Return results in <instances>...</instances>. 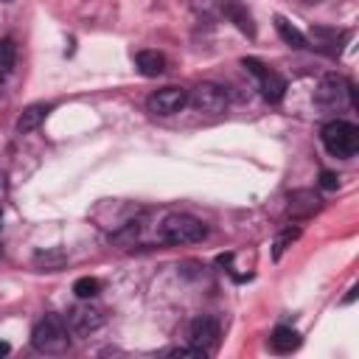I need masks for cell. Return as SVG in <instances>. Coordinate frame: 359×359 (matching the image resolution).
<instances>
[{"label": "cell", "instance_id": "cell-12", "mask_svg": "<svg viewBox=\"0 0 359 359\" xmlns=\"http://www.w3.org/2000/svg\"><path fill=\"white\" fill-rule=\"evenodd\" d=\"M135 65L146 79H154V76H160L165 70V56L157 53V50H137L135 53Z\"/></svg>", "mask_w": 359, "mask_h": 359}, {"label": "cell", "instance_id": "cell-8", "mask_svg": "<svg viewBox=\"0 0 359 359\" xmlns=\"http://www.w3.org/2000/svg\"><path fill=\"white\" fill-rule=\"evenodd\" d=\"M219 334H222V331H219V320L202 314V317H196V320L188 325V345L202 348L205 353H210V351L219 345Z\"/></svg>", "mask_w": 359, "mask_h": 359}, {"label": "cell", "instance_id": "cell-17", "mask_svg": "<svg viewBox=\"0 0 359 359\" xmlns=\"http://www.w3.org/2000/svg\"><path fill=\"white\" fill-rule=\"evenodd\" d=\"M73 292H76L79 300H93V297L101 292V280H98V278H79V280L73 283Z\"/></svg>", "mask_w": 359, "mask_h": 359}, {"label": "cell", "instance_id": "cell-22", "mask_svg": "<svg viewBox=\"0 0 359 359\" xmlns=\"http://www.w3.org/2000/svg\"><path fill=\"white\" fill-rule=\"evenodd\" d=\"M6 194H8V177H6V171L0 168V202L6 199Z\"/></svg>", "mask_w": 359, "mask_h": 359}, {"label": "cell", "instance_id": "cell-4", "mask_svg": "<svg viewBox=\"0 0 359 359\" xmlns=\"http://www.w3.org/2000/svg\"><path fill=\"white\" fill-rule=\"evenodd\" d=\"M314 101H317V107H323V109H345V107H353V84L351 81H345L342 76H325L320 84H317V90H314Z\"/></svg>", "mask_w": 359, "mask_h": 359}, {"label": "cell", "instance_id": "cell-2", "mask_svg": "<svg viewBox=\"0 0 359 359\" xmlns=\"http://www.w3.org/2000/svg\"><path fill=\"white\" fill-rule=\"evenodd\" d=\"M320 140L325 146V151L331 157H339V160H348L356 154L359 149V129L351 123V121H328L323 129H320Z\"/></svg>", "mask_w": 359, "mask_h": 359}, {"label": "cell", "instance_id": "cell-11", "mask_svg": "<svg viewBox=\"0 0 359 359\" xmlns=\"http://www.w3.org/2000/svg\"><path fill=\"white\" fill-rule=\"evenodd\" d=\"M48 112H50V104H31V107H25L20 112V118H17V132L20 135H28V132L39 129L42 121L48 118Z\"/></svg>", "mask_w": 359, "mask_h": 359}, {"label": "cell", "instance_id": "cell-1", "mask_svg": "<svg viewBox=\"0 0 359 359\" xmlns=\"http://www.w3.org/2000/svg\"><path fill=\"white\" fill-rule=\"evenodd\" d=\"M31 345L39 353L48 356H59L70 348V328L65 314H45L36 320V325L31 328Z\"/></svg>", "mask_w": 359, "mask_h": 359}, {"label": "cell", "instance_id": "cell-5", "mask_svg": "<svg viewBox=\"0 0 359 359\" xmlns=\"http://www.w3.org/2000/svg\"><path fill=\"white\" fill-rule=\"evenodd\" d=\"M188 104H191L196 112H208V115L224 112V107H227V90H224L222 84L202 81V84H196V87L188 93Z\"/></svg>", "mask_w": 359, "mask_h": 359}, {"label": "cell", "instance_id": "cell-13", "mask_svg": "<svg viewBox=\"0 0 359 359\" xmlns=\"http://www.w3.org/2000/svg\"><path fill=\"white\" fill-rule=\"evenodd\" d=\"M258 87H261V95H264L269 104H278V101L286 95V81H283L275 70H269V67H266V73L258 79Z\"/></svg>", "mask_w": 359, "mask_h": 359}, {"label": "cell", "instance_id": "cell-15", "mask_svg": "<svg viewBox=\"0 0 359 359\" xmlns=\"http://www.w3.org/2000/svg\"><path fill=\"white\" fill-rule=\"evenodd\" d=\"M34 264L39 266V269H62L65 264H67V252L65 250H59V247H53V250H39L36 255H34Z\"/></svg>", "mask_w": 359, "mask_h": 359}, {"label": "cell", "instance_id": "cell-23", "mask_svg": "<svg viewBox=\"0 0 359 359\" xmlns=\"http://www.w3.org/2000/svg\"><path fill=\"white\" fill-rule=\"evenodd\" d=\"M353 297H356V286H351V289H348V294H345V300H342V303H351Z\"/></svg>", "mask_w": 359, "mask_h": 359}, {"label": "cell", "instance_id": "cell-25", "mask_svg": "<svg viewBox=\"0 0 359 359\" xmlns=\"http://www.w3.org/2000/svg\"><path fill=\"white\" fill-rule=\"evenodd\" d=\"M0 3H11V0H0Z\"/></svg>", "mask_w": 359, "mask_h": 359}, {"label": "cell", "instance_id": "cell-9", "mask_svg": "<svg viewBox=\"0 0 359 359\" xmlns=\"http://www.w3.org/2000/svg\"><path fill=\"white\" fill-rule=\"evenodd\" d=\"M222 14H224L244 36L255 39V22H252V14L247 11L244 3H238V0H224V3H222Z\"/></svg>", "mask_w": 359, "mask_h": 359}, {"label": "cell", "instance_id": "cell-24", "mask_svg": "<svg viewBox=\"0 0 359 359\" xmlns=\"http://www.w3.org/2000/svg\"><path fill=\"white\" fill-rule=\"evenodd\" d=\"M8 351H11V345H8V342H0V356H6Z\"/></svg>", "mask_w": 359, "mask_h": 359}, {"label": "cell", "instance_id": "cell-7", "mask_svg": "<svg viewBox=\"0 0 359 359\" xmlns=\"http://www.w3.org/2000/svg\"><path fill=\"white\" fill-rule=\"evenodd\" d=\"M65 320H67L70 334H76V337H87V334H93L95 328H101V323H104V311H101L98 306L79 303V306H73V309L65 314Z\"/></svg>", "mask_w": 359, "mask_h": 359}, {"label": "cell", "instance_id": "cell-3", "mask_svg": "<svg viewBox=\"0 0 359 359\" xmlns=\"http://www.w3.org/2000/svg\"><path fill=\"white\" fill-rule=\"evenodd\" d=\"M205 236H208L205 222H199L191 213H171L160 224V238L165 244H174V247H180V244H199Z\"/></svg>", "mask_w": 359, "mask_h": 359}, {"label": "cell", "instance_id": "cell-20", "mask_svg": "<svg viewBox=\"0 0 359 359\" xmlns=\"http://www.w3.org/2000/svg\"><path fill=\"white\" fill-rule=\"evenodd\" d=\"M165 356H177V359H205L208 353H205L202 348L188 345V348H168V351H165Z\"/></svg>", "mask_w": 359, "mask_h": 359}, {"label": "cell", "instance_id": "cell-21", "mask_svg": "<svg viewBox=\"0 0 359 359\" xmlns=\"http://www.w3.org/2000/svg\"><path fill=\"white\" fill-rule=\"evenodd\" d=\"M320 185H323L325 191H334V188L339 185V177H337L334 171H323V174H320Z\"/></svg>", "mask_w": 359, "mask_h": 359}, {"label": "cell", "instance_id": "cell-10", "mask_svg": "<svg viewBox=\"0 0 359 359\" xmlns=\"http://www.w3.org/2000/svg\"><path fill=\"white\" fill-rule=\"evenodd\" d=\"M320 208V196L309 188H300V191H292L289 194V213L303 219V216H311L314 210Z\"/></svg>", "mask_w": 359, "mask_h": 359}, {"label": "cell", "instance_id": "cell-6", "mask_svg": "<svg viewBox=\"0 0 359 359\" xmlns=\"http://www.w3.org/2000/svg\"><path fill=\"white\" fill-rule=\"evenodd\" d=\"M182 107H188V90L182 87H163L146 98V109L151 115H174Z\"/></svg>", "mask_w": 359, "mask_h": 359}, {"label": "cell", "instance_id": "cell-18", "mask_svg": "<svg viewBox=\"0 0 359 359\" xmlns=\"http://www.w3.org/2000/svg\"><path fill=\"white\" fill-rule=\"evenodd\" d=\"M14 59H17V48L11 39H0V79H6L14 67Z\"/></svg>", "mask_w": 359, "mask_h": 359}, {"label": "cell", "instance_id": "cell-14", "mask_svg": "<svg viewBox=\"0 0 359 359\" xmlns=\"http://www.w3.org/2000/svg\"><path fill=\"white\" fill-rule=\"evenodd\" d=\"M297 345H300V334L294 328H289V325H278L272 331V337H269V348L275 353H292Z\"/></svg>", "mask_w": 359, "mask_h": 359}, {"label": "cell", "instance_id": "cell-16", "mask_svg": "<svg viewBox=\"0 0 359 359\" xmlns=\"http://www.w3.org/2000/svg\"><path fill=\"white\" fill-rule=\"evenodd\" d=\"M275 28H278V34H280V39L289 45V48H306V36L286 20V17H275Z\"/></svg>", "mask_w": 359, "mask_h": 359}, {"label": "cell", "instance_id": "cell-19", "mask_svg": "<svg viewBox=\"0 0 359 359\" xmlns=\"http://www.w3.org/2000/svg\"><path fill=\"white\" fill-rule=\"evenodd\" d=\"M297 236H300V230H297V227H286V230L275 238V250H272V255H275V258H280V255H283V250H286Z\"/></svg>", "mask_w": 359, "mask_h": 359}]
</instances>
